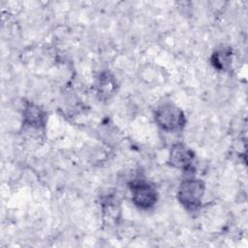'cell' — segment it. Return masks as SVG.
<instances>
[{
  "mask_svg": "<svg viewBox=\"0 0 248 248\" xmlns=\"http://www.w3.org/2000/svg\"><path fill=\"white\" fill-rule=\"evenodd\" d=\"M205 186L202 179L190 177L184 179L177 190L178 202L188 210H196L202 206Z\"/></svg>",
  "mask_w": 248,
  "mask_h": 248,
  "instance_id": "6da1fadb",
  "label": "cell"
},
{
  "mask_svg": "<svg viewBox=\"0 0 248 248\" xmlns=\"http://www.w3.org/2000/svg\"><path fill=\"white\" fill-rule=\"evenodd\" d=\"M154 119L162 130L171 133L180 131L186 122L184 112L171 103L160 105L155 109Z\"/></svg>",
  "mask_w": 248,
  "mask_h": 248,
  "instance_id": "7a4b0ae2",
  "label": "cell"
},
{
  "mask_svg": "<svg viewBox=\"0 0 248 248\" xmlns=\"http://www.w3.org/2000/svg\"><path fill=\"white\" fill-rule=\"evenodd\" d=\"M131 199L134 204L140 209L152 208L158 201V192L154 185L145 180H136L131 186Z\"/></svg>",
  "mask_w": 248,
  "mask_h": 248,
  "instance_id": "3957f363",
  "label": "cell"
},
{
  "mask_svg": "<svg viewBox=\"0 0 248 248\" xmlns=\"http://www.w3.org/2000/svg\"><path fill=\"white\" fill-rule=\"evenodd\" d=\"M194 152L184 143L177 142L170 147L169 163L171 167L186 170L190 169L194 162Z\"/></svg>",
  "mask_w": 248,
  "mask_h": 248,
  "instance_id": "277c9868",
  "label": "cell"
},
{
  "mask_svg": "<svg viewBox=\"0 0 248 248\" xmlns=\"http://www.w3.org/2000/svg\"><path fill=\"white\" fill-rule=\"evenodd\" d=\"M23 125L28 128L39 130L43 128L46 122V112L39 106L28 103L22 112Z\"/></svg>",
  "mask_w": 248,
  "mask_h": 248,
  "instance_id": "5b68a950",
  "label": "cell"
},
{
  "mask_svg": "<svg viewBox=\"0 0 248 248\" xmlns=\"http://www.w3.org/2000/svg\"><path fill=\"white\" fill-rule=\"evenodd\" d=\"M98 92L102 96H109L116 88V81L108 73H104L100 76L98 83Z\"/></svg>",
  "mask_w": 248,
  "mask_h": 248,
  "instance_id": "8992f818",
  "label": "cell"
},
{
  "mask_svg": "<svg viewBox=\"0 0 248 248\" xmlns=\"http://www.w3.org/2000/svg\"><path fill=\"white\" fill-rule=\"evenodd\" d=\"M212 64L218 70L226 71L232 62V52L226 48L217 50L212 55Z\"/></svg>",
  "mask_w": 248,
  "mask_h": 248,
  "instance_id": "52a82bcc",
  "label": "cell"
}]
</instances>
